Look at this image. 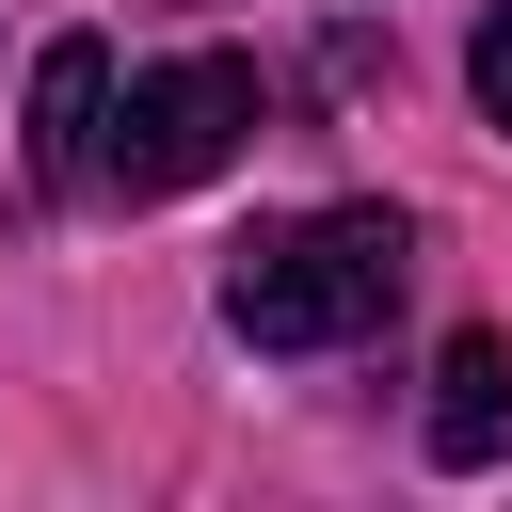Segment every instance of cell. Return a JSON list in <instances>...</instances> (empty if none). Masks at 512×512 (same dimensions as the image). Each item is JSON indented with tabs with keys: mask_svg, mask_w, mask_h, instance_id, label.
I'll use <instances>...</instances> for the list:
<instances>
[{
	"mask_svg": "<svg viewBox=\"0 0 512 512\" xmlns=\"http://www.w3.org/2000/svg\"><path fill=\"white\" fill-rule=\"evenodd\" d=\"M416 272V224L400 208H304V224H256L224 256V320L256 352H352Z\"/></svg>",
	"mask_w": 512,
	"mask_h": 512,
	"instance_id": "obj_1",
	"label": "cell"
},
{
	"mask_svg": "<svg viewBox=\"0 0 512 512\" xmlns=\"http://www.w3.org/2000/svg\"><path fill=\"white\" fill-rule=\"evenodd\" d=\"M240 144H256V64H240V48H176V64H144L128 112H112V192L160 208V192L224 176Z\"/></svg>",
	"mask_w": 512,
	"mask_h": 512,
	"instance_id": "obj_2",
	"label": "cell"
},
{
	"mask_svg": "<svg viewBox=\"0 0 512 512\" xmlns=\"http://www.w3.org/2000/svg\"><path fill=\"white\" fill-rule=\"evenodd\" d=\"M32 176L112 192V48L96 32H48V64H32Z\"/></svg>",
	"mask_w": 512,
	"mask_h": 512,
	"instance_id": "obj_3",
	"label": "cell"
},
{
	"mask_svg": "<svg viewBox=\"0 0 512 512\" xmlns=\"http://www.w3.org/2000/svg\"><path fill=\"white\" fill-rule=\"evenodd\" d=\"M512 448V336H448L432 368V464H496Z\"/></svg>",
	"mask_w": 512,
	"mask_h": 512,
	"instance_id": "obj_4",
	"label": "cell"
},
{
	"mask_svg": "<svg viewBox=\"0 0 512 512\" xmlns=\"http://www.w3.org/2000/svg\"><path fill=\"white\" fill-rule=\"evenodd\" d=\"M464 80H480V112H496V128H512V0H496V16H480V48H464Z\"/></svg>",
	"mask_w": 512,
	"mask_h": 512,
	"instance_id": "obj_5",
	"label": "cell"
}]
</instances>
